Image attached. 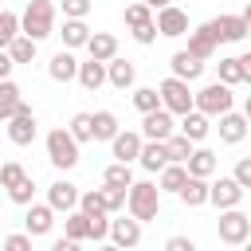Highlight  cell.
I'll return each mask as SVG.
<instances>
[{
	"instance_id": "cell-9",
	"label": "cell",
	"mask_w": 251,
	"mask_h": 251,
	"mask_svg": "<svg viewBox=\"0 0 251 251\" xmlns=\"http://www.w3.org/2000/svg\"><path fill=\"white\" fill-rule=\"evenodd\" d=\"M153 27H157V35H165V39H180V35L188 31V12L176 8V4H169V8H161V12L153 16Z\"/></svg>"
},
{
	"instance_id": "cell-34",
	"label": "cell",
	"mask_w": 251,
	"mask_h": 251,
	"mask_svg": "<svg viewBox=\"0 0 251 251\" xmlns=\"http://www.w3.org/2000/svg\"><path fill=\"white\" fill-rule=\"evenodd\" d=\"M35 47H39L35 39H27V35H16V39H12L4 51H8V59H12V63H31V59H35Z\"/></svg>"
},
{
	"instance_id": "cell-3",
	"label": "cell",
	"mask_w": 251,
	"mask_h": 251,
	"mask_svg": "<svg viewBox=\"0 0 251 251\" xmlns=\"http://www.w3.org/2000/svg\"><path fill=\"white\" fill-rule=\"evenodd\" d=\"M208 31H212V39L216 43H243L247 39V31H251V8H243L239 16H216V20H208L204 24Z\"/></svg>"
},
{
	"instance_id": "cell-28",
	"label": "cell",
	"mask_w": 251,
	"mask_h": 251,
	"mask_svg": "<svg viewBox=\"0 0 251 251\" xmlns=\"http://www.w3.org/2000/svg\"><path fill=\"white\" fill-rule=\"evenodd\" d=\"M24 106V94H20V86L12 82V78H0V122H8L16 110Z\"/></svg>"
},
{
	"instance_id": "cell-29",
	"label": "cell",
	"mask_w": 251,
	"mask_h": 251,
	"mask_svg": "<svg viewBox=\"0 0 251 251\" xmlns=\"http://www.w3.org/2000/svg\"><path fill=\"white\" fill-rule=\"evenodd\" d=\"M63 235H67V239H75V243L90 239V220H86V212L71 208V212H67V220H63Z\"/></svg>"
},
{
	"instance_id": "cell-49",
	"label": "cell",
	"mask_w": 251,
	"mask_h": 251,
	"mask_svg": "<svg viewBox=\"0 0 251 251\" xmlns=\"http://www.w3.org/2000/svg\"><path fill=\"white\" fill-rule=\"evenodd\" d=\"M165 251H196V243L188 235H169L165 239Z\"/></svg>"
},
{
	"instance_id": "cell-31",
	"label": "cell",
	"mask_w": 251,
	"mask_h": 251,
	"mask_svg": "<svg viewBox=\"0 0 251 251\" xmlns=\"http://www.w3.org/2000/svg\"><path fill=\"white\" fill-rule=\"evenodd\" d=\"M86 39H90V27H86V20H63V47H67V51L82 47Z\"/></svg>"
},
{
	"instance_id": "cell-37",
	"label": "cell",
	"mask_w": 251,
	"mask_h": 251,
	"mask_svg": "<svg viewBox=\"0 0 251 251\" xmlns=\"http://www.w3.org/2000/svg\"><path fill=\"white\" fill-rule=\"evenodd\" d=\"M67 133L82 145V141H94V126H90V114H75L71 118V126H67Z\"/></svg>"
},
{
	"instance_id": "cell-17",
	"label": "cell",
	"mask_w": 251,
	"mask_h": 251,
	"mask_svg": "<svg viewBox=\"0 0 251 251\" xmlns=\"http://www.w3.org/2000/svg\"><path fill=\"white\" fill-rule=\"evenodd\" d=\"M106 82L118 86V90H129V86L137 82V67H133L129 59H118V55H114V59L106 63Z\"/></svg>"
},
{
	"instance_id": "cell-41",
	"label": "cell",
	"mask_w": 251,
	"mask_h": 251,
	"mask_svg": "<svg viewBox=\"0 0 251 251\" xmlns=\"http://www.w3.org/2000/svg\"><path fill=\"white\" fill-rule=\"evenodd\" d=\"M75 208H78V212H86V216H106L98 188H90V192H78V204H75Z\"/></svg>"
},
{
	"instance_id": "cell-50",
	"label": "cell",
	"mask_w": 251,
	"mask_h": 251,
	"mask_svg": "<svg viewBox=\"0 0 251 251\" xmlns=\"http://www.w3.org/2000/svg\"><path fill=\"white\" fill-rule=\"evenodd\" d=\"M51 251H78V243L63 235V239H55V243H51Z\"/></svg>"
},
{
	"instance_id": "cell-20",
	"label": "cell",
	"mask_w": 251,
	"mask_h": 251,
	"mask_svg": "<svg viewBox=\"0 0 251 251\" xmlns=\"http://www.w3.org/2000/svg\"><path fill=\"white\" fill-rule=\"evenodd\" d=\"M243 137H247V118L235 114V110L220 114V141H224V145H239Z\"/></svg>"
},
{
	"instance_id": "cell-6",
	"label": "cell",
	"mask_w": 251,
	"mask_h": 251,
	"mask_svg": "<svg viewBox=\"0 0 251 251\" xmlns=\"http://www.w3.org/2000/svg\"><path fill=\"white\" fill-rule=\"evenodd\" d=\"M157 98H161V106H165L173 118H180V114L192 110V90H188L184 78H173V75H169V78L157 86Z\"/></svg>"
},
{
	"instance_id": "cell-52",
	"label": "cell",
	"mask_w": 251,
	"mask_h": 251,
	"mask_svg": "<svg viewBox=\"0 0 251 251\" xmlns=\"http://www.w3.org/2000/svg\"><path fill=\"white\" fill-rule=\"evenodd\" d=\"M141 4H145V8H149V12H161V8H169V4H173V0H141Z\"/></svg>"
},
{
	"instance_id": "cell-8",
	"label": "cell",
	"mask_w": 251,
	"mask_h": 251,
	"mask_svg": "<svg viewBox=\"0 0 251 251\" xmlns=\"http://www.w3.org/2000/svg\"><path fill=\"white\" fill-rule=\"evenodd\" d=\"M35 133H39V122H35L31 106L24 102V106L8 118V141H12V145H31V141H35Z\"/></svg>"
},
{
	"instance_id": "cell-24",
	"label": "cell",
	"mask_w": 251,
	"mask_h": 251,
	"mask_svg": "<svg viewBox=\"0 0 251 251\" xmlns=\"http://www.w3.org/2000/svg\"><path fill=\"white\" fill-rule=\"evenodd\" d=\"M216 165H220V161H216V153H212V149H192V153H188V161H184V173H188V176L208 180V176L216 173Z\"/></svg>"
},
{
	"instance_id": "cell-13",
	"label": "cell",
	"mask_w": 251,
	"mask_h": 251,
	"mask_svg": "<svg viewBox=\"0 0 251 251\" xmlns=\"http://www.w3.org/2000/svg\"><path fill=\"white\" fill-rule=\"evenodd\" d=\"M220 82L224 86L251 82V55H227V59H220Z\"/></svg>"
},
{
	"instance_id": "cell-16",
	"label": "cell",
	"mask_w": 251,
	"mask_h": 251,
	"mask_svg": "<svg viewBox=\"0 0 251 251\" xmlns=\"http://www.w3.org/2000/svg\"><path fill=\"white\" fill-rule=\"evenodd\" d=\"M51 227H55V212H51L47 204H35V200H31V204H27V216H24V231L35 239V235H47Z\"/></svg>"
},
{
	"instance_id": "cell-12",
	"label": "cell",
	"mask_w": 251,
	"mask_h": 251,
	"mask_svg": "<svg viewBox=\"0 0 251 251\" xmlns=\"http://www.w3.org/2000/svg\"><path fill=\"white\" fill-rule=\"evenodd\" d=\"M106 239H110L114 247H122V251H129V247H137V243H141V224H137L133 216H122V220H110V231H106Z\"/></svg>"
},
{
	"instance_id": "cell-22",
	"label": "cell",
	"mask_w": 251,
	"mask_h": 251,
	"mask_svg": "<svg viewBox=\"0 0 251 251\" xmlns=\"http://www.w3.org/2000/svg\"><path fill=\"white\" fill-rule=\"evenodd\" d=\"M208 129H212V126H208V118H204L200 110H188V114H180V122H176V133H184L192 145H196V141H204V137H208Z\"/></svg>"
},
{
	"instance_id": "cell-35",
	"label": "cell",
	"mask_w": 251,
	"mask_h": 251,
	"mask_svg": "<svg viewBox=\"0 0 251 251\" xmlns=\"http://www.w3.org/2000/svg\"><path fill=\"white\" fill-rule=\"evenodd\" d=\"M102 184H110V188H129V184H133V173H129V165H122V161L106 165V173H102Z\"/></svg>"
},
{
	"instance_id": "cell-46",
	"label": "cell",
	"mask_w": 251,
	"mask_h": 251,
	"mask_svg": "<svg viewBox=\"0 0 251 251\" xmlns=\"http://www.w3.org/2000/svg\"><path fill=\"white\" fill-rule=\"evenodd\" d=\"M4 251H31V235L27 231H12L4 239Z\"/></svg>"
},
{
	"instance_id": "cell-25",
	"label": "cell",
	"mask_w": 251,
	"mask_h": 251,
	"mask_svg": "<svg viewBox=\"0 0 251 251\" xmlns=\"http://www.w3.org/2000/svg\"><path fill=\"white\" fill-rule=\"evenodd\" d=\"M75 71H78V59H75L67 47H63V51H55V55H51V63H47V75H51L55 82H71V78H75Z\"/></svg>"
},
{
	"instance_id": "cell-36",
	"label": "cell",
	"mask_w": 251,
	"mask_h": 251,
	"mask_svg": "<svg viewBox=\"0 0 251 251\" xmlns=\"http://www.w3.org/2000/svg\"><path fill=\"white\" fill-rule=\"evenodd\" d=\"M16 35H20V16L8 12V8H0V51H4Z\"/></svg>"
},
{
	"instance_id": "cell-27",
	"label": "cell",
	"mask_w": 251,
	"mask_h": 251,
	"mask_svg": "<svg viewBox=\"0 0 251 251\" xmlns=\"http://www.w3.org/2000/svg\"><path fill=\"white\" fill-rule=\"evenodd\" d=\"M176 196H180V204H188V208H204V204H208V180L188 176V180L176 188Z\"/></svg>"
},
{
	"instance_id": "cell-5",
	"label": "cell",
	"mask_w": 251,
	"mask_h": 251,
	"mask_svg": "<svg viewBox=\"0 0 251 251\" xmlns=\"http://www.w3.org/2000/svg\"><path fill=\"white\" fill-rule=\"evenodd\" d=\"M47 161H51L55 169H75V165H78V141H75L63 126L47 133Z\"/></svg>"
},
{
	"instance_id": "cell-10",
	"label": "cell",
	"mask_w": 251,
	"mask_h": 251,
	"mask_svg": "<svg viewBox=\"0 0 251 251\" xmlns=\"http://www.w3.org/2000/svg\"><path fill=\"white\" fill-rule=\"evenodd\" d=\"M173 129H176V122H173V114H169L165 106L141 114V141H165Z\"/></svg>"
},
{
	"instance_id": "cell-43",
	"label": "cell",
	"mask_w": 251,
	"mask_h": 251,
	"mask_svg": "<svg viewBox=\"0 0 251 251\" xmlns=\"http://www.w3.org/2000/svg\"><path fill=\"white\" fill-rule=\"evenodd\" d=\"M149 20H153V12H149L141 0L126 4V24H129V27H141V24H149Z\"/></svg>"
},
{
	"instance_id": "cell-54",
	"label": "cell",
	"mask_w": 251,
	"mask_h": 251,
	"mask_svg": "<svg viewBox=\"0 0 251 251\" xmlns=\"http://www.w3.org/2000/svg\"><path fill=\"white\" fill-rule=\"evenodd\" d=\"M126 4H133V0H126Z\"/></svg>"
},
{
	"instance_id": "cell-51",
	"label": "cell",
	"mask_w": 251,
	"mask_h": 251,
	"mask_svg": "<svg viewBox=\"0 0 251 251\" xmlns=\"http://www.w3.org/2000/svg\"><path fill=\"white\" fill-rule=\"evenodd\" d=\"M12 67H16V63L8 59V51H0V78H8V75H12Z\"/></svg>"
},
{
	"instance_id": "cell-18",
	"label": "cell",
	"mask_w": 251,
	"mask_h": 251,
	"mask_svg": "<svg viewBox=\"0 0 251 251\" xmlns=\"http://www.w3.org/2000/svg\"><path fill=\"white\" fill-rule=\"evenodd\" d=\"M184 35H188V47H184V51H188V55H196L200 63H208V59L216 55V47H220V43L212 39V31H208L204 24H200L196 31H184Z\"/></svg>"
},
{
	"instance_id": "cell-33",
	"label": "cell",
	"mask_w": 251,
	"mask_h": 251,
	"mask_svg": "<svg viewBox=\"0 0 251 251\" xmlns=\"http://www.w3.org/2000/svg\"><path fill=\"white\" fill-rule=\"evenodd\" d=\"M184 180H188L184 165H173V161H169V165H165V169L157 173V188H161V192H176V188H180Z\"/></svg>"
},
{
	"instance_id": "cell-45",
	"label": "cell",
	"mask_w": 251,
	"mask_h": 251,
	"mask_svg": "<svg viewBox=\"0 0 251 251\" xmlns=\"http://www.w3.org/2000/svg\"><path fill=\"white\" fill-rule=\"evenodd\" d=\"M90 12V0H63V16L67 20H86Z\"/></svg>"
},
{
	"instance_id": "cell-42",
	"label": "cell",
	"mask_w": 251,
	"mask_h": 251,
	"mask_svg": "<svg viewBox=\"0 0 251 251\" xmlns=\"http://www.w3.org/2000/svg\"><path fill=\"white\" fill-rule=\"evenodd\" d=\"M27 176V169L20 165V161H4L0 165V188H12V184H20Z\"/></svg>"
},
{
	"instance_id": "cell-21",
	"label": "cell",
	"mask_w": 251,
	"mask_h": 251,
	"mask_svg": "<svg viewBox=\"0 0 251 251\" xmlns=\"http://www.w3.org/2000/svg\"><path fill=\"white\" fill-rule=\"evenodd\" d=\"M169 67H173V78H184V82H196V78L204 75V63H200L196 55H188V51H176V55L169 59Z\"/></svg>"
},
{
	"instance_id": "cell-1",
	"label": "cell",
	"mask_w": 251,
	"mask_h": 251,
	"mask_svg": "<svg viewBox=\"0 0 251 251\" xmlns=\"http://www.w3.org/2000/svg\"><path fill=\"white\" fill-rule=\"evenodd\" d=\"M126 208H129V216L137 224L157 220V212H161V188H157V180H133L126 188Z\"/></svg>"
},
{
	"instance_id": "cell-2",
	"label": "cell",
	"mask_w": 251,
	"mask_h": 251,
	"mask_svg": "<svg viewBox=\"0 0 251 251\" xmlns=\"http://www.w3.org/2000/svg\"><path fill=\"white\" fill-rule=\"evenodd\" d=\"M20 35H27L35 43L55 35V4L51 0H27V8L20 16Z\"/></svg>"
},
{
	"instance_id": "cell-40",
	"label": "cell",
	"mask_w": 251,
	"mask_h": 251,
	"mask_svg": "<svg viewBox=\"0 0 251 251\" xmlns=\"http://www.w3.org/2000/svg\"><path fill=\"white\" fill-rule=\"evenodd\" d=\"M98 196H102L106 216H110V212H118V208H126V188H110V184H102V188H98Z\"/></svg>"
},
{
	"instance_id": "cell-26",
	"label": "cell",
	"mask_w": 251,
	"mask_h": 251,
	"mask_svg": "<svg viewBox=\"0 0 251 251\" xmlns=\"http://www.w3.org/2000/svg\"><path fill=\"white\" fill-rule=\"evenodd\" d=\"M75 78H78V86L82 90H98V86H106V63H94V59H86V63H78V71H75Z\"/></svg>"
},
{
	"instance_id": "cell-4",
	"label": "cell",
	"mask_w": 251,
	"mask_h": 251,
	"mask_svg": "<svg viewBox=\"0 0 251 251\" xmlns=\"http://www.w3.org/2000/svg\"><path fill=\"white\" fill-rule=\"evenodd\" d=\"M231 106H235V94H231V86H224V82H208L204 90L192 94V110H200L204 118H220V114H227Z\"/></svg>"
},
{
	"instance_id": "cell-7",
	"label": "cell",
	"mask_w": 251,
	"mask_h": 251,
	"mask_svg": "<svg viewBox=\"0 0 251 251\" xmlns=\"http://www.w3.org/2000/svg\"><path fill=\"white\" fill-rule=\"evenodd\" d=\"M247 235H251V216L239 208H224L220 212V243L239 247V243H247Z\"/></svg>"
},
{
	"instance_id": "cell-30",
	"label": "cell",
	"mask_w": 251,
	"mask_h": 251,
	"mask_svg": "<svg viewBox=\"0 0 251 251\" xmlns=\"http://www.w3.org/2000/svg\"><path fill=\"white\" fill-rule=\"evenodd\" d=\"M192 149H196V145H192V141H188V137H184V133H176V129H173V133H169V137H165V157H169V161H173V165H184V161H188V153H192Z\"/></svg>"
},
{
	"instance_id": "cell-47",
	"label": "cell",
	"mask_w": 251,
	"mask_h": 251,
	"mask_svg": "<svg viewBox=\"0 0 251 251\" xmlns=\"http://www.w3.org/2000/svg\"><path fill=\"white\" fill-rule=\"evenodd\" d=\"M86 220H90V239H94V243H102V239H106V231H110V220H106V216H86Z\"/></svg>"
},
{
	"instance_id": "cell-53",
	"label": "cell",
	"mask_w": 251,
	"mask_h": 251,
	"mask_svg": "<svg viewBox=\"0 0 251 251\" xmlns=\"http://www.w3.org/2000/svg\"><path fill=\"white\" fill-rule=\"evenodd\" d=\"M98 251H122V247H114V243H98Z\"/></svg>"
},
{
	"instance_id": "cell-48",
	"label": "cell",
	"mask_w": 251,
	"mask_h": 251,
	"mask_svg": "<svg viewBox=\"0 0 251 251\" xmlns=\"http://www.w3.org/2000/svg\"><path fill=\"white\" fill-rule=\"evenodd\" d=\"M133 39H137L141 47H149V43L157 39V27H153V20H149V24H141V27H133Z\"/></svg>"
},
{
	"instance_id": "cell-23",
	"label": "cell",
	"mask_w": 251,
	"mask_h": 251,
	"mask_svg": "<svg viewBox=\"0 0 251 251\" xmlns=\"http://www.w3.org/2000/svg\"><path fill=\"white\" fill-rule=\"evenodd\" d=\"M137 165H141L145 173H161V169L169 165V157H165V141H141V149H137Z\"/></svg>"
},
{
	"instance_id": "cell-11",
	"label": "cell",
	"mask_w": 251,
	"mask_h": 251,
	"mask_svg": "<svg viewBox=\"0 0 251 251\" xmlns=\"http://www.w3.org/2000/svg\"><path fill=\"white\" fill-rule=\"evenodd\" d=\"M243 192H247V188H239L231 176H220V180L208 184V204H216L220 212H224V208H239V204H243Z\"/></svg>"
},
{
	"instance_id": "cell-38",
	"label": "cell",
	"mask_w": 251,
	"mask_h": 251,
	"mask_svg": "<svg viewBox=\"0 0 251 251\" xmlns=\"http://www.w3.org/2000/svg\"><path fill=\"white\" fill-rule=\"evenodd\" d=\"M133 106H137L141 114L157 110V106H161V98H157V86H137V90H133Z\"/></svg>"
},
{
	"instance_id": "cell-44",
	"label": "cell",
	"mask_w": 251,
	"mask_h": 251,
	"mask_svg": "<svg viewBox=\"0 0 251 251\" xmlns=\"http://www.w3.org/2000/svg\"><path fill=\"white\" fill-rule=\"evenodd\" d=\"M231 180H235L239 188H251V157H239V161H235V173H231Z\"/></svg>"
},
{
	"instance_id": "cell-15",
	"label": "cell",
	"mask_w": 251,
	"mask_h": 251,
	"mask_svg": "<svg viewBox=\"0 0 251 251\" xmlns=\"http://www.w3.org/2000/svg\"><path fill=\"white\" fill-rule=\"evenodd\" d=\"M75 204H78V188H75L71 180H55V184H47V208H51V212H63V216H67Z\"/></svg>"
},
{
	"instance_id": "cell-39",
	"label": "cell",
	"mask_w": 251,
	"mask_h": 251,
	"mask_svg": "<svg viewBox=\"0 0 251 251\" xmlns=\"http://www.w3.org/2000/svg\"><path fill=\"white\" fill-rule=\"evenodd\" d=\"M8 196H12V204H24V208H27V204L35 200V180H31V176H24L20 184H12V188H8Z\"/></svg>"
},
{
	"instance_id": "cell-14",
	"label": "cell",
	"mask_w": 251,
	"mask_h": 251,
	"mask_svg": "<svg viewBox=\"0 0 251 251\" xmlns=\"http://www.w3.org/2000/svg\"><path fill=\"white\" fill-rule=\"evenodd\" d=\"M137 149H141V133H133V129H118V133L110 137V153H114V161H122V165L137 161Z\"/></svg>"
},
{
	"instance_id": "cell-19",
	"label": "cell",
	"mask_w": 251,
	"mask_h": 251,
	"mask_svg": "<svg viewBox=\"0 0 251 251\" xmlns=\"http://www.w3.org/2000/svg\"><path fill=\"white\" fill-rule=\"evenodd\" d=\"M82 47L90 51V59H94V63H110V59L118 55V39H114L110 31H90V39H86Z\"/></svg>"
},
{
	"instance_id": "cell-32",
	"label": "cell",
	"mask_w": 251,
	"mask_h": 251,
	"mask_svg": "<svg viewBox=\"0 0 251 251\" xmlns=\"http://www.w3.org/2000/svg\"><path fill=\"white\" fill-rule=\"evenodd\" d=\"M90 126H94V141H110L122 126H118V118L110 114V110H98V114H90Z\"/></svg>"
}]
</instances>
